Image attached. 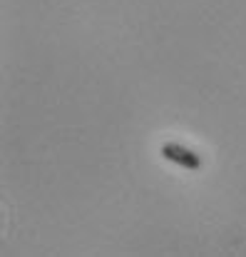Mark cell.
<instances>
[{
	"label": "cell",
	"instance_id": "1",
	"mask_svg": "<svg viewBox=\"0 0 246 257\" xmlns=\"http://www.w3.org/2000/svg\"><path fill=\"white\" fill-rule=\"evenodd\" d=\"M162 158L169 160V163H174V165H179V168H184V170H192V172L202 170V158L194 150H189V148H184L179 143H164Z\"/></svg>",
	"mask_w": 246,
	"mask_h": 257
}]
</instances>
